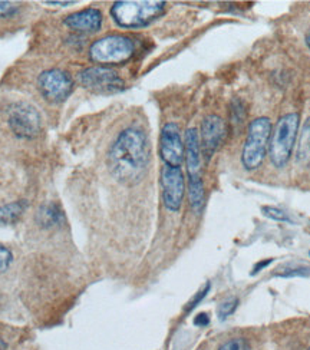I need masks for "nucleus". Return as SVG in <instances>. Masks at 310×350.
Returning a JSON list of instances; mask_svg holds the SVG:
<instances>
[{
	"mask_svg": "<svg viewBox=\"0 0 310 350\" xmlns=\"http://www.w3.org/2000/svg\"><path fill=\"white\" fill-rule=\"evenodd\" d=\"M166 3L158 0H121L111 8V16L118 26L138 29L150 25L164 13Z\"/></svg>",
	"mask_w": 310,
	"mask_h": 350,
	"instance_id": "f03ea898",
	"label": "nucleus"
},
{
	"mask_svg": "<svg viewBox=\"0 0 310 350\" xmlns=\"http://www.w3.org/2000/svg\"><path fill=\"white\" fill-rule=\"evenodd\" d=\"M188 198L194 213H201L205 202V191L201 175L200 177H188Z\"/></svg>",
	"mask_w": 310,
	"mask_h": 350,
	"instance_id": "2eb2a0df",
	"label": "nucleus"
},
{
	"mask_svg": "<svg viewBox=\"0 0 310 350\" xmlns=\"http://www.w3.org/2000/svg\"><path fill=\"white\" fill-rule=\"evenodd\" d=\"M270 262H272V260H268V261H261V262H259V265L255 267V270H253V274L255 273H259L263 267H268L269 265H270Z\"/></svg>",
	"mask_w": 310,
	"mask_h": 350,
	"instance_id": "a878e982",
	"label": "nucleus"
},
{
	"mask_svg": "<svg viewBox=\"0 0 310 350\" xmlns=\"http://www.w3.org/2000/svg\"><path fill=\"white\" fill-rule=\"evenodd\" d=\"M47 5H65V6H68V5H72V3H75V2H45Z\"/></svg>",
	"mask_w": 310,
	"mask_h": 350,
	"instance_id": "bb28decb",
	"label": "nucleus"
},
{
	"mask_svg": "<svg viewBox=\"0 0 310 350\" xmlns=\"http://www.w3.org/2000/svg\"><path fill=\"white\" fill-rule=\"evenodd\" d=\"M299 129V113H287L276 124L270 139V158L274 167H285L292 157Z\"/></svg>",
	"mask_w": 310,
	"mask_h": 350,
	"instance_id": "7ed1b4c3",
	"label": "nucleus"
},
{
	"mask_svg": "<svg viewBox=\"0 0 310 350\" xmlns=\"http://www.w3.org/2000/svg\"><path fill=\"white\" fill-rule=\"evenodd\" d=\"M150 164L148 138L137 128H127L116 137L108 154L114 177L127 185L137 184Z\"/></svg>",
	"mask_w": 310,
	"mask_h": 350,
	"instance_id": "f257e3e1",
	"label": "nucleus"
},
{
	"mask_svg": "<svg viewBox=\"0 0 310 350\" xmlns=\"http://www.w3.org/2000/svg\"><path fill=\"white\" fill-rule=\"evenodd\" d=\"M18 6L13 5L10 2H0V19L5 18H12L18 13Z\"/></svg>",
	"mask_w": 310,
	"mask_h": 350,
	"instance_id": "5701e85b",
	"label": "nucleus"
},
{
	"mask_svg": "<svg viewBox=\"0 0 310 350\" xmlns=\"http://www.w3.org/2000/svg\"><path fill=\"white\" fill-rule=\"evenodd\" d=\"M227 128L224 121L217 115L205 116L201 125V151L207 159H210L224 141Z\"/></svg>",
	"mask_w": 310,
	"mask_h": 350,
	"instance_id": "9b49d317",
	"label": "nucleus"
},
{
	"mask_svg": "<svg viewBox=\"0 0 310 350\" xmlns=\"http://www.w3.org/2000/svg\"><path fill=\"white\" fill-rule=\"evenodd\" d=\"M246 349H247V343L243 338L230 339L218 347V350H246Z\"/></svg>",
	"mask_w": 310,
	"mask_h": 350,
	"instance_id": "412c9836",
	"label": "nucleus"
},
{
	"mask_svg": "<svg viewBox=\"0 0 310 350\" xmlns=\"http://www.w3.org/2000/svg\"><path fill=\"white\" fill-rule=\"evenodd\" d=\"M78 82L96 94H118L124 90V81L115 70L105 66L86 68L78 74Z\"/></svg>",
	"mask_w": 310,
	"mask_h": 350,
	"instance_id": "423d86ee",
	"label": "nucleus"
},
{
	"mask_svg": "<svg viewBox=\"0 0 310 350\" xmlns=\"http://www.w3.org/2000/svg\"><path fill=\"white\" fill-rule=\"evenodd\" d=\"M184 158L187 164L188 177H200L201 175V142L198 131L190 128L185 133Z\"/></svg>",
	"mask_w": 310,
	"mask_h": 350,
	"instance_id": "f8f14e48",
	"label": "nucleus"
},
{
	"mask_svg": "<svg viewBox=\"0 0 310 350\" xmlns=\"http://www.w3.org/2000/svg\"><path fill=\"white\" fill-rule=\"evenodd\" d=\"M161 187H162V201L170 211H179L183 206L185 181L181 168L164 165L161 171Z\"/></svg>",
	"mask_w": 310,
	"mask_h": 350,
	"instance_id": "6e6552de",
	"label": "nucleus"
},
{
	"mask_svg": "<svg viewBox=\"0 0 310 350\" xmlns=\"http://www.w3.org/2000/svg\"><path fill=\"white\" fill-rule=\"evenodd\" d=\"M246 118V109L244 104L240 99H234L230 107V120L234 125H242Z\"/></svg>",
	"mask_w": 310,
	"mask_h": 350,
	"instance_id": "a211bd4d",
	"label": "nucleus"
},
{
	"mask_svg": "<svg viewBox=\"0 0 310 350\" xmlns=\"http://www.w3.org/2000/svg\"><path fill=\"white\" fill-rule=\"evenodd\" d=\"M306 43H307V46H309V49H310V32L306 35Z\"/></svg>",
	"mask_w": 310,
	"mask_h": 350,
	"instance_id": "c85d7f7f",
	"label": "nucleus"
},
{
	"mask_svg": "<svg viewBox=\"0 0 310 350\" xmlns=\"http://www.w3.org/2000/svg\"><path fill=\"white\" fill-rule=\"evenodd\" d=\"M39 90L42 95L51 102L65 100L73 88V82L68 74L59 69H49L40 74L38 79Z\"/></svg>",
	"mask_w": 310,
	"mask_h": 350,
	"instance_id": "9d476101",
	"label": "nucleus"
},
{
	"mask_svg": "<svg viewBox=\"0 0 310 350\" xmlns=\"http://www.w3.org/2000/svg\"><path fill=\"white\" fill-rule=\"evenodd\" d=\"M13 261V254L6 247L0 245V273H5L6 270H9L10 265Z\"/></svg>",
	"mask_w": 310,
	"mask_h": 350,
	"instance_id": "aec40b11",
	"label": "nucleus"
},
{
	"mask_svg": "<svg viewBox=\"0 0 310 350\" xmlns=\"http://www.w3.org/2000/svg\"><path fill=\"white\" fill-rule=\"evenodd\" d=\"M237 304H239V300L235 299V297L229 299V300L221 303V304L218 306V310H217L218 319L224 320V319H227L229 316H231V313H234V310L237 309Z\"/></svg>",
	"mask_w": 310,
	"mask_h": 350,
	"instance_id": "6ab92c4d",
	"label": "nucleus"
},
{
	"mask_svg": "<svg viewBox=\"0 0 310 350\" xmlns=\"http://www.w3.org/2000/svg\"><path fill=\"white\" fill-rule=\"evenodd\" d=\"M36 221L43 228H52L56 226H61L65 221V217L62 210L59 208L57 204L48 202L45 206H42L38 211Z\"/></svg>",
	"mask_w": 310,
	"mask_h": 350,
	"instance_id": "4468645a",
	"label": "nucleus"
},
{
	"mask_svg": "<svg viewBox=\"0 0 310 350\" xmlns=\"http://www.w3.org/2000/svg\"><path fill=\"white\" fill-rule=\"evenodd\" d=\"M161 159L168 167L180 168L184 161V142L181 139L180 128L177 124H166L159 138Z\"/></svg>",
	"mask_w": 310,
	"mask_h": 350,
	"instance_id": "1a4fd4ad",
	"label": "nucleus"
},
{
	"mask_svg": "<svg viewBox=\"0 0 310 350\" xmlns=\"http://www.w3.org/2000/svg\"><path fill=\"white\" fill-rule=\"evenodd\" d=\"M8 349V345L3 339H0V350H6Z\"/></svg>",
	"mask_w": 310,
	"mask_h": 350,
	"instance_id": "cd10ccee",
	"label": "nucleus"
},
{
	"mask_svg": "<svg viewBox=\"0 0 310 350\" xmlns=\"http://www.w3.org/2000/svg\"><path fill=\"white\" fill-rule=\"evenodd\" d=\"M64 23L77 32H98L102 26V13L94 8L83 9L69 14Z\"/></svg>",
	"mask_w": 310,
	"mask_h": 350,
	"instance_id": "ddd939ff",
	"label": "nucleus"
},
{
	"mask_svg": "<svg viewBox=\"0 0 310 350\" xmlns=\"http://www.w3.org/2000/svg\"><path fill=\"white\" fill-rule=\"evenodd\" d=\"M25 207H26L25 202H19V201L0 206V226L16 221L25 211Z\"/></svg>",
	"mask_w": 310,
	"mask_h": 350,
	"instance_id": "dca6fc26",
	"label": "nucleus"
},
{
	"mask_svg": "<svg viewBox=\"0 0 310 350\" xmlns=\"http://www.w3.org/2000/svg\"><path fill=\"white\" fill-rule=\"evenodd\" d=\"M263 213H264V215H268L277 221H290V218L287 217V214L285 211L274 208V207H263Z\"/></svg>",
	"mask_w": 310,
	"mask_h": 350,
	"instance_id": "4be33fe9",
	"label": "nucleus"
},
{
	"mask_svg": "<svg viewBox=\"0 0 310 350\" xmlns=\"http://www.w3.org/2000/svg\"><path fill=\"white\" fill-rule=\"evenodd\" d=\"M209 323H210V317H209V314H207V313H200L194 319V325L196 326L204 327V326H207Z\"/></svg>",
	"mask_w": 310,
	"mask_h": 350,
	"instance_id": "393cba45",
	"label": "nucleus"
},
{
	"mask_svg": "<svg viewBox=\"0 0 310 350\" xmlns=\"http://www.w3.org/2000/svg\"><path fill=\"white\" fill-rule=\"evenodd\" d=\"M309 350H310V349H309Z\"/></svg>",
	"mask_w": 310,
	"mask_h": 350,
	"instance_id": "c756f323",
	"label": "nucleus"
},
{
	"mask_svg": "<svg viewBox=\"0 0 310 350\" xmlns=\"http://www.w3.org/2000/svg\"><path fill=\"white\" fill-rule=\"evenodd\" d=\"M8 122L12 133L19 138L31 139L40 133V115L26 102H18L9 108Z\"/></svg>",
	"mask_w": 310,
	"mask_h": 350,
	"instance_id": "0eeeda50",
	"label": "nucleus"
},
{
	"mask_svg": "<svg viewBox=\"0 0 310 350\" xmlns=\"http://www.w3.org/2000/svg\"><path fill=\"white\" fill-rule=\"evenodd\" d=\"M134 42L122 35H109L95 40L90 48L91 61L101 65H115L134 55Z\"/></svg>",
	"mask_w": 310,
	"mask_h": 350,
	"instance_id": "39448f33",
	"label": "nucleus"
},
{
	"mask_svg": "<svg viewBox=\"0 0 310 350\" xmlns=\"http://www.w3.org/2000/svg\"><path fill=\"white\" fill-rule=\"evenodd\" d=\"M298 161L302 164H310V118L305 122L300 133L299 148H298Z\"/></svg>",
	"mask_w": 310,
	"mask_h": 350,
	"instance_id": "f3484780",
	"label": "nucleus"
},
{
	"mask_svg": "<svg viewBox=\"0 0 310 350\" xmlns=\"http://www.w3.org/2000/svg\"><path fill=\"white\" fill-rule=\"evenodd\" d=\"M272 137V122L268 118H257L248 126V134L242 151V164L253 171L263 163Z\"/></svg>",
	"mask_w": 310,
	"mask_h": 350,
	"instance_id": "20e7f679",
	"label": "nucleus"
},
{
	"mask_svg": "<svg viewBox=\"0 0 310 350\" xmlns=\"http://www.w3.org/2000/svg\"><path fill=\"white\" fill-rule=\"evenodd\" d=\"M209 290H210V283L209 284H205V287L201 290V291H198V293L193 297V299H191L190 300V303H188V306H187V308H185V310L187 312H191V310H193L194 308H196V306L205 297V295L207 293H209Z\"/></svg>",
	"mask_w": 310,
	"mask_h": 350,
	"instance_id": "b1692460",
	"label": "nucleus"
}]
</instances>
